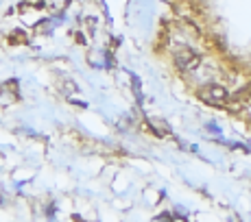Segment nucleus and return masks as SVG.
I'll list each match as a JSON object with an SVG mask.
<instances>
[{
  "instance_id": "1",
  "label": "nucleus",
  "mask_w": 251,
  "mask_h": 222,
  "mask_svg": "<svg viewBox=\"0 0 251 222\" xmlns=\"http://www.w3.org/2000/svg\"><path fill=\"white\" fill-rule=\"evenodd\" d=\"M173 61H175V66L179 67L181 72H195L201 64V55L197 50H192V48L181 46L173 52Z\"/></svg>"
},
{
  "instance_id": "2",
  "label": "nucleus",
  "mask_w": 251,
  "mask_h": 222,
  "mask_svg": "<svg viewBox=\"0 0 251 222\" xmlns=\"http://www.w3.org/2000/svg\"><path fill=\"white\" fill-rule=\"evenodd\" d=\"M199 96L205 105H212V107H223V105H227V100H229V91L219 83L203 85L199 91Z\"/></svg>"
},
{
  "instance_id": "3",
  "label": "nucleus",
  "mask_w": 251,
  "mask_h": 222,
  "mask_svg": "<svg viewBox=\"0 0 251 222\" xmlns=\"http://www.w3.org/2000/svg\"><path fill=\"white\" fill-rule=\"evenodd\" d=\"M151 129H153V131H155L157 135H166V133H168V129L164 127L162 120H151Z\"/></svg>"
}]
</instances>
